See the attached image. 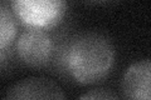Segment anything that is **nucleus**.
<instances>
[{
    "label": "nucleus",
    "instance_id": "6e6552de",
    "mask_svg": "<svg viewBox=\"0 0 151 100\" xmlns=\"http://www.w3.org/2000/svg\"><path fill=\"white\" fill-rule=\"evenodd\" d=\"M91 1H106V0H91Z\"/></svg>",
    "mask_w": 151,
    "mask_h": 100
},
{
    "label": "nucleus",
    "instance_id": "7ed1b4c3",
    "mask_svg": "<svg viewBox=\"0 0 151 100\" xmlns=\"http://www.w3.org/2000/svg\"><path fill=\"white\" fill-rule=\"evenodd\" d=\"M53 40L44 29L29 28L18 38L15 51L18 58L28 66L42 68L49 63L53 54Z\"/></svg>",
    "mask_w": 151,
    "mask_h": 100
},
{
    "label": "nucleus",
    "instance_id": "423d86ee",
    "mask_svg": "<svg viewBox=\"0 0 151 100\" xmlns=\"http://www.w3.org/2000/svg\"><path fill=\"white\" fill-rule=\"evenodd\" d=\"M0 11H1L0 14V30H1L0 31V50H6V48L12 45L17 35V16L5 4H1Z\"/></svg>",
    "mask_w": 151,
    "mask_h": 100
},
{
    "label": "nucleus",
    "instance_id": "f257e3e1",
    "mask_svg": "<svg viewBox=\"0 0 151 100\" xmlns=\"http://www.w3.org/2000/svg\"><path fill=\"white\" fill-rule=\"evenodd\" d=\"M64 66L76 82L91 85L105 79L115 64V48L101 34L86 33L70 41Z\"/></svg>",
    "mask_w": 151,
    "mask_h": 100
},
{
    "label": "nucleus",
    "instance_id": "0eeeda50",
    "mask_svg": "<svg viewBox=\"0 0 151 100\" xmlns=\"http://www.w3.org/2000/svg\"><path fill=\"white\" fill-rule=\"evenodd\" d=\"M79 99H117V95L112 94L111 91L105 89H97V90H91V91L86 93L82 95Z\"/></svg>",
    "mask_w": 151,
    "mask_h": 100
},
{
    "label": "nucleus",
    "instance_id": "20e7f679",
    "mask_svg": "<svg viewBox=\"0 0 151 100\" xmlns=\"http://www.w3.org/2000/svg\"><path fill=\"white\" fill-rule=\"evenodd\" d=\"M5 99H65L55 83L45 78H28L6 90Z\"/></svg>",
    "mask_w": 151,
    "mask_h": 100
},
{
    "label": "nucleus",
    "instance_id": "f03ea898",
    "mask_svg": "<svg viewBox=\"0 0 151 100\" xmlns=\"http://www.w3.org/2000/svg\"><path fill=\"white\" fill-rule=\"evenodd\" d=\"M18 20L28 28L50 29L63 20L67 0H10Z\"/></svg>",
    "mask_w": 151,
    "mask_h": 100
},
{
    "label": "nucleus",
    "instance_id": "39448f33",
    "mask_svg": "<svg viewBox=\"0 0 151 100\" xmlns=\"http://www.w3.org/2000/svg\"><path fill=\"white\" fill-rule=\"evenodd\" d=\"M122 90L129 99L151 100V60H141L127 68Z\"/></svg>",
    "mask_w": 151,
    "mask_h": 100
}]
</instances>
